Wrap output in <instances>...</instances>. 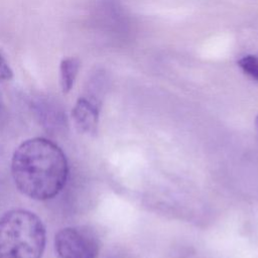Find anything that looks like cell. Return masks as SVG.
Listing matches in <instances>:
<instances>
[{
  "label": "cell",
  "instance_id": "7a4b0ae2",
  "mask_svg": "<svg viewBox=\"0 0 258 258\" xmlns=\"http://www.w3.org/2000/svg\"><path fill=\"white\" fill-rule=\"evenodd\" d=\"M45 242V227L34 213L17 209L0 217V258H41Z\"/></svg>",
  "mask_w": 258,
  "mask_h": 258
},
{
  "label": "cell",
  "instance_id": "5b68a950",
  "mask_svg": "<svg viewBox=\"0 0 258 258\" xmlns=\"http://www.w3.org/2000/svg\"><path fill=\"white\" fill-rule=\"evenodd\" d=\"M81 68L80 59L74 56L64 57L59 63V85L63 94H68L74 87Z\"/></svg>",
  "mask_w": 258,
  "mask_h": 258
},
{
  "label": "cell",
  "instance_id": "6da1fadb",
  "mask_svg": "<svg viewBox=\"0 0 258 258\" xmlns=\"http://www.w3.org/2000/svg\"><path fill=\"white\" fill-rule=\"evenodd\" d=\"M11 174L16 187L24 196L46 201L57 196L66 185L68 160L55 143L35 137L25 140L15 149Z\"/></svg>",
  "mask_w": 258,
  "mask_h": 258
},
{
  "label": "cell",
  "instance_id": "8992f818",
  "mask_svg": "<svg viewBox=\"0 0 258 258\" xmlns=\"http://www.w3.org/2000/svg\"><path fill=\"white\" fill-rule=\"evenodd\" d=\"M239 68L250 78L258 82V54H247L238 60Z\"/></svg>",
  "mask_w": 258,
  "mask_h": 258
},
{
  "label": "cell",
  "instance_id": "ba28073f",
  "mask_svg": "<svg viewBox=\"0 0 258 258\" xmlns=\"http://www.w3.org/2000/svg\"><path fill=\"white\" fill-rule=\"evenodd\" d=\"M255 125H256V129H257V131H258V115H257L256 120H255Z\"/></svg>",
  "mask_w": 258,
  "mask_h": 258
},
{
  "label": "cell",
  "instance_id": "3957f363",
  "mask_svg": "<svg viewBox=\"0 0 258 258\" xmlns=\"http://www.w3.org/2000/svg\"><path fill=\"white\" fill-rule=\"evenodd\" d=\"M58 258H97L99 241L95 234L83 227H67L59 230L54 238Z\"/></svg>",
  "mask_w": 258,
  "mask_h": 258
},
{
  "label": "cell",
  "instance_id": "52a82bcc",
  "mask_svg": "<svg viewBox=\"0 0 258 258\" xmlns=\"http://www.w3.org/2000/svg\"><path fill=\"white\" fill-rule=\"evenodd\" d=\"M13 78V71L6 58L0 52V81H9Z\"/></svg>",
  "mask_w": 258,
  "mask_h": 258
},
{
  "label": "cell",
  "instance_id": "277c9868",
  "mask_svg": "<svg viewBox=\"0 0 258 258\" xmlns=\"http://www.w3.org/2000/svg\"><path fill=\"white\" fill-rule=\"evenodd\" d=\"M100 102L94 98L82 97L73 108L72 116L77 128L84 133H95L99 123Z\"/></svg>",
  "mask_w": 258,
  "mask_h": 258
}]
</instances>
